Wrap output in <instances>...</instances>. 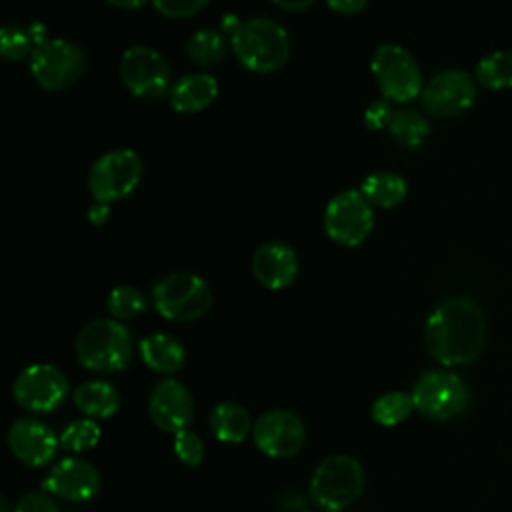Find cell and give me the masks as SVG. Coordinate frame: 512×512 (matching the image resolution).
Masks as SVG:
<instances>
[{
  "label": "cell",
  "mask_w": 512,
  "mask_h": 512,
  "mask_svg": "<svg viewBox=\"0 0 512 512\" xmlns=\"http://www.w3.org/2000/svg\"><path fill=\"white\" fill-rule=\"evenodd\" d=\"M424 340L428 352L444 366L474 362L486 344V320L480 306L466 296L444 300L428 316Z\"/></svg>",
  "instance_id": "6da1fadb"
},
{
  "label": "cell",
  "mask_w": 512,
  "mask_h": 512,
  "mask_svg": "<svg viewBox=\"0 0 512 512\" xmlns=\"http://www.w3.org/2000/svg\"><path fill=\"white\" fill-rule=\"evenodd\" d=\"M230 44L240 64L260 74L280 70L290 58L288 32L270 18L240 22L230 34Z\"/></svg>",
  "instance_id": "7a4b0ae2"
},
{
  "label": "cell",
  "mask_w": 512,
  "mask_h": 512,
  "mask_svg": "<svg viewBox=\"0 0 512 512\" xmlns=\"http://www.w3.org/2000/svg\"><path fill=\"white\" fill-rule=\"evenodd\" d=\"M78 362L94 372H118L132 358V338L118 320H94L76 336Z\"/></svg>",
  "instance_id": "3957f363"
},
{
  "label": "cell",
  "mask_w": 512,
  "mask_h": 512,
  "mask_svg": "<svg viewBox=\"0 0 512 512\" xmlns=\"http://www.w3.org/2000/svg\"><path fill=\"white\" fill-rule=\"evenodd\" d=\"M364 490V470L360 462L346 454L324 458L310 480V496L326 512H340L352 506Z\"/></svg>",
  "instance_id": "277c9868"
},
{
  "label": "cell",
  "mask_w": 512,
  "mask_h": 512,
  "mask_svg": "<svg viewBox=\"0 0 512 512\" xmlns=\"http://www.w3.org/2000/svg\"><path fill=\"white\" fill-rule=\"evenodd\" d=\"M372 76L388 102L406 104L422 94V72L416 58L400 44H380L370 60Z\"/></svg>",
  "instance_id": "5b68a950"
},
{
  "label": "cell",
  "mask_w": 512,
  "mask_h": 512,
  "mask_svg": "<svg viewBox=\"0 0 512 512\" xmlns=\"http://www.w3.org/2000/svg\"><path fill=\"white\" fill-rule=\"evenodd\" d=\"M152 300L160 316L174 322L202 318L212 304L210 286L196 274L174 272L152 288Z\"/></svg>",
  "instance_id": "8992f818"
},
{
  "label": "cell",
  "mask_w": 512,
  "mask_h": 512,
  "mask_svg": "<svg viewBox=\"0 0 512 512\" xmlns=\"http://www.w3.org/2000/svg\"><path fill=\"white\" fill-rule=\"evenodd\" d=\"M84 68V50L64 38H46L30 56L32 78L50 92L70 88L84 74Z\"/></svg>",
  "instance_id": "52a82bcc"
},
{
  "label": "cell",
  "mask_w": 512,
  "mask_h": 512,
  "mask_svg": "<svg viewBox=\"0 0 512 512\" xmlns=\"http://www.w3.org/2000/svg\"><path fill=\"white\" fill-rule=\"evenodd\" d=\"M142 160L134 150L118 148L102 154L88 172V190L96 202L126 198L142 178Z\"/></svg>",
  "instance_id": "ba28073f"
},
{
  "label": "cell",
  "mask_w": 512,
  "mask_h": 512,
  "mask_svg": "<svg viewBox=\"0 0 512 512\" xmlns=\"http://www.w3.org/2000/svg\"><path fill=\"white\" fill-rule=\"evenodd\" d=\"M414 408L432 420H450L468 408L470 392L464 380L448 370L424 372L412 388Z\"/></svg>",
  "instance_id": "9c48e42d"
},
{
  "label": "cell",
  "mask_w": 512,
  "mask_h": 512,
  "mask_svg": "<svg viewBox=\"0 0 512 512\" xmlns=\"http://www.w3.org/2000/svg\"><path fill=\"white\" fill-rule=\"evenodd\" d=\"M374 228L372 204L360 190H344L324 210V230L340 246H360Z\"/></svg>",
  "instance_id": "30bf717a"
},
{
  "label": "cell",
  "mask_w": 512,
  "mask_h": 512,
  "mask_svg": "<svg viewBox=\"0 0 512 512\" xmlns=\"http://www.w3.org/2000/svg\"><path fill=\"white\" fill-rule=\"evenodd\" d=\"M124 86L140 98H160L170 94V66L160 52L150 46H130L120 60Z\"/></svg>",
  "instance_id": "8fae6325"
},
{
  "label": "cell",
  "mask_w": 512,
  "mask_h": 512,
  "mask_svg": "<svg viewBox=\"0 0 512 512\" xmlns=\"http://www.w3.org/2000/svg\"><path fill=\"white\" fill-rule=\"evenodd\" d=\"M12 394L26 410L52 412L64 402L68 394V380L52 364H32L16 376Z\"/></svg>",
  "instance_id": "7c38bea8"
},
{
  "label": "cell",
  "mask_w": 512,
  "mask_h": 512,
  "mask_svg": "<svg viewBox=\"0 0 512 512\" xmlns=\"http://www.w3.org/2000/svg\"><path fill=\"white\" fill-rule=\"evenodd\" d=\"M476 100V80L464 70L438 72L422 88V104L436 118H450L466 112Z\"/></svg>",
  "instance_id": "4fadbf2b"
},
{
  "label": "cell",
  "mask_w": 512,
  "mask_h": 512,
  "mask_svg": "<svg viewBox=\"0 0 512 512\" xmlns=\"http://www.w3.org/2000/svg\"><path fill=\"white\" fill-rule=\"evenodd\" d=\"M252 436L256 446L272 458H288L302 450L306 440V428L302 420L288 410L264 412L254 428Z\"/></svg>",
  "instance_id": "5bb4252c"
},
{
  "label": "cell",
  "mask_w": 512,
  "mask_h": 512,
  "mask_svg": "<svg viewBox=\"0 0 512 512\" xmlns=\"http://www.w3.org/2000/svg\"><path fill=\"white\" fill-rule=\"evenodd\" d=\"M148 412L154 424L164 432H180L188 428L194 404L188 388L178 380L166 378L154 386L148 398Z\"/></svg>",
  "instance_id": "9a60e30c"
},
{
  "label": "cell",
  "mask_w": 512,
  "mask_h": 512,
  "mask_svg": "<svg viewBox=\"0 0 512 512\" xmlns=\"http://www.w3.org/2000/svg\"><path fill=\"white\" fill-rule=\"evenodd\" d=\"M100 484V472L90 462L80 458H64L48 472L42 488L64 500L82 502L96 496Z\"/></svg>",
  "instance_id": "2e32d148"
},
{
  "label": "cell",
  "mask_w": 512,
  "mask_h": 512,
  "mask_svg": "<svg viewBox=\"0 0 512 512\" xmlns=\"http://www.w3.org/2000/svg\"><path fill=\"white\" fill-rule=\"evenodd\" d=\"M58 442L52 428L36 418H18L8 430L10 450L26 466L48 464L58 450Z\"/></svg>",
  "instance_id": "e0dca14e"
},
{
  "label": "cell",
  "mask_w": 512,
  "mask_h": 512,
  "mask_svg": "<svg viewBox=\"0 0 512 512\" xmlns=\"http://www.w3.org/2000/svg\"><path fill=\"white\" fill-rule=\"evenodd\" d=\"M252 274L264 288H288L298 276V256L284 242H264L252 256Z\"/></svg>",
  "instance_id": "ac0fdd59"
},
{
  "label": "cell",
  "mask_w": 512,
  "mask_h": 512,
  "mask_svg": "<svg viewBox=\"0 0 512 512\" xmlns=\"http://www.w3.org/2000/svg\"><path fill=\"white\" fill-rule=\"evenodd\" d=\"M218 96V82L212 74H186L170 88V104L174 110L192 114L208 108Z\"/></svg>",
  "instance_id": "d6986e66"
},
{
  "label": "cell",
  "mask_w": 512,
  "mask_h": 512,
  "mask_svg": "<svg viewBox=\"0 0 512 512\" xmlns=\"http://www.w3.org/2000/svg\"><path fill=\"white\" fill-rule=\"evenodd\" d=\"M140 356L148 368L160 374H172L182 368L186 350L168 334H150L140 342Z\"/></svg>",
  "instance_id": "ffe728a7"
},
{
  "label": "cell",
  "mask_w": 512,
  "mask_h": 512,
  "mask_svg": "<svg viewBox=\"0 0 512 512\" xmlns=\"http://www.w3.org/2000/svg\"><path fill=\"white\" fill-rule=\"evenodd\" d=\"M74 404L90 418H110L120 408V394L104 380H90L74 390Z\"/></svg>",
  "instance_id": "44dd1931"
},
{
  "label": "cell",
  "mask_w": 512,
  "mask_h": 512,
  "mask_svg": "<svg viewBox=\"0 0 512 512\" xmlns=\"http://www.w3.org/2000/svg\"><path fill=\"white\" fill-rule=\"evenodd\" d=\"M210 430L222 442H242L252 430L250 414L236 402H220L210 412Z\"/></svg>",
  "instance_id": "7402d4cb"
},
{
  "label": "cell",
  "mask_w": 512,
  "mask_h": 512,
  "mask_svg": "<svg viewBox=\"0 0 512 512\" xmlns=\"http://www.w3.org/2000/svg\"><path fill=\"white\" fill-rule=\"evenodd\" d=\"M360 192L366 196V200L372 206L394 208L406 198L408 186L400 174L390 170H378L364 178Z\"/></svg>",
  "instance_id": "603a6c76"
},
{
  "label": "cell",
  "mask_w": 512,
  "mask_h": 512,
  "mask_svg": "<svg viewBox=\"0 0 512 512\" xmlns=\"http://www.w3.org/2000/svg\"><path fill=\"white\" fill-rule=\"evenodd\" d=\"M46 38V28L42 24H32L30 28L8 24L0 30V52L6 60H22L32 56L36 46Z\"/></svg>",
  "instance_id": "cb8c5ba5"
},
{
  "label": "cell",
  "mask_w": 512,
  "mask_h": 512,
  "mask_svg": "<svg viewBox=\"0 0 512 512\" xmlns=\"http://www.w3.org/2000/svg\"><path fill=\"white\" fill-rule=\"evenodd\" d=\"M390 138L406 148H418L430 134L428 120L414 108H400L388 124Z\"/></svg>",
  "instance_id": "d4e9b609"
},
{
  "label": "cell",
  "mask_w": 512,
  "mask_h": 512,
  "mask_svg": "<svg viewBox=\"0 0 512 512\" xmlns=\"http://www.w3.org/2000/svg\"><path fill=\"white\" fill-rule=\"evenodd\" d=\"M476 82L488 90L512 88V52L496 50L486 54L476 66Z\"/></svg>",
  "instance_id": "484cf974"
},
{
  "label": "cell",
  "mask_w": 512,
  "mask_h": 512,
  "mask_svg": "<svg viewBox=\"0 0 512 512\" xmlns=\"http://www.w3.org/2000/svg\"><path fill=\"white\" fill-rule=\"evenodd\" d=\"M186 52L188 58L198 64V66H212L216 62H220L226 54V40L218 30L212 28H202L198 32H194L188 38L186 44Z\"/></svg>",
  "instance_id": "4316f807"
},
{
  "label": "cell",
  "mask_w": 512,
  "mask_h": 512,
  "mask_svg": "<svg viewBox=\"0 0 512 512\" xmlns=\"http://www.w3.org/2000/svg\"><path fill=\"white\" fill-rule=\"evenodd\" d=\"M414 408V400L412 394L406 392H388L382 394L380 398L374 400L370 414L374 418V422L382 424V426H396L402 420L408 418V414Z\"/></svg>",
  "instance_id": "83f0119b"
},
{
  "label": "cell",
  "mask_w": 512,
  "mask_h": 512,
  "mask_svg": "<svg viewBox=\"0 0 512 512\" xmlns=\"http://www.w3.org/2000/svg\"><path fill=\"white\" fill-rule=\"evenodd\" d=\"M108 310L118 320L136 318L146 310L144 294L134 286H116L108 294Z\"/></svg>",
  "instance_id": "f1b7e54d"
},
{
  "label": "cell",
  "mask_w": 512,
  "mask_h": 512,
  "mask_svg": "<svg viewBox=\"0 0 512 512\" xmlns=\"http://www.w3.org/2000/svg\"><path fill=\"white\" fill-rule=\"evenodd\" d=\"M98 440H100V426L90 418L70 422L64 428V432L60 434V444L72 452H82V450L94 448L98 444Z\"/></svg>",
  "instance_id": "f546056e"
},
{
  "label": "cell",
  "mask_w": 512,
  "mask_h": 512,
  "mask_svg": "<svg viewBox=\"0 0 512 512\" xmlns=\"http://www.w3.org/2000/svg\"><path fill=\"white\" fill-rule=\"evenodd\" d=\"M174 452L186 466H198L204 458V442L198 434L184 428L174 434Z\"/></svg>",
  "instance_id": "4dcf8cb0"
},
{
  "label": "cell",
  "mask_w": 512,
  "mask_h": 512,
  "mask_svg": "<svg viewBox=\"0 0 512 512\" xmlns=\"http://www.w3.org/2000/svg\"><path fill=\"white\" fill-rule=\"evenodd\" d=\"M152 4L166 18H190L198 14L208 0H152Z\"/></svg>",
  "instance_id": "1f68e13d"
},
{
  "label": "cell",
  "mask_w": 512,
  "mask_h": 512,
  "mask_svg": "<svg viewBox=\"0 0 512 512\" xmlns=\"http://www.w3.org/2000/svg\"><path fill=\"white\" fill-rule=\"evenodd\" d=\"M394 116V110L390 106V102L386 98L382 100H374L366 110H364V124L370 130H382L388 128L390 120Z\"/></svg>",
  "instance_id": "d6a6232c"
},
{
  "label": "cell",
  "mask_w": 512,
  "mask_h": 512,
  "mask_svg": "<svg viewBox=\"0 0 512 512\" xmlns=\"http://www.w3.org/2000/svg\"><path fill=\"white\" fill-rule=\"evenodd\" d=\"M14 512H60V508L48 494L30 492L18 500Z\"/></svg>",
  "instance_id": "836d02e7"
},
{
  "label": "cell",
  "mask_w": 512,
  "mask_h": 512,
  "mask_svg": "<svg viewBox=\"0 0 512 512\" xmlns=\"http://www.w3.org/2000/svg\"><path fill=\"white\" fill-rule=\"evenodd\" d=\"M326 4L340 14H356L368 4V0H326Z\"/></svg>",
  "instance_id": "e575fe53"
},
{
  "label": "cell",
  "mask_w": 512,
  "mask_h": 512,
  "mask_svg": "<svg viewBox=\"0 0 512 512\" xmlns=\"http://www.w3.org/2000/svg\"><path fill=\"white\" fill-rule=\"evenodd\" d=\"M110 216V206L106 202H96L88 208V220L94 224V226H102Z\"/></svg>",
  "instance_id": "d590c367"
},
{
  "label": "cell",
  "mask_w": 512,
  "mask_h": 512,
  "mask_svg": "<svg viewBox=\"0 0 512 512\" xmlns=\"http://www.w3.org/2000/svg\"><path fill=\"white\" fill-rule=\"evenodd\" d=\"M272 2L284 10L302 12V10H308L316 0H272Z\"/></svg>",
  "instance_id": "8d00e7d4"
},
{
  "label": "cell",
  "mask_w": 512,
  "mask_h": 512,
  "mask_svg": "<svg viewBox=\"0 0 512 512\" xmlns=\"http://www.w3.org/2000/svg\"><path fill=\"white\" fill-rule=\"evenodd\" d=\"M112 6L116 8H122V10H136L140 8L142 4H146L148 0H108Z\"/></svg>",
  "instance_id": "74e56055"
}]
</instances>
